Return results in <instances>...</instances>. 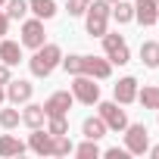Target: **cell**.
Wrapping results in <instances>:
<instances>
[{"label": "cell", "mask_w": 159, "mask_h": 159, "mask_svg": "<svg viewBox=\"0 0 159 159\" xmlns=\"http://www.w3.org/2000/svg\"><path fill=\"white\" fill-rule=\"evenodd\" d=\"M75 156H81V159H97V156H100L97 140H88V137H84V143H81V147H75Z\"/></svg>", "instance_id": "cell-27"}, {"label": "cell", "mask_w": 159, "mask_h": 159, "mask_svg": "<svg viewBox=\"0 0 159 159\" xmlns=\"http://www.w3.org/2000/svg\"><path fill=\"white\" fill-rule=\"evenodd\" d=\"M19 122H22V112H19V109H13V106H10V109H0V125H3L7 131L16 128Z\"/></svg>", "instance_id": "cell-26"}, {"label": "cell", "mask_w": 159, "mask_h": 159, "mask_svg": "<svg viewBox=\"0 0 159 159\" xmlns=\"http://www.w3.org/2000/svg\"><path fill=\"white\" fill-rule=\"evenodd\" d=\"M28 13H34L38 19H53L56 16V3L53 0H28Z\"/></svg>", "instance_id": "cell-19"}, {"label": "cell", "mask_w": 159, "mask_h": 159, "mask_svg": "<svg viewBox=\"0 0 159 159\" xmlns=\"http://www.w3.org/2000/svg\"><path fill=\"white\" fill-rule=\"evenodd\" d=\"M59 62H62V50H59L56 44H44V47H38L34 56L28 59V69H31L34 78H50Z\"/></svg>", "instance_id": "cell-1"}, {"label": "cell", "mask_w": 159, "mask_h": 159, "mask_svg": "<svg viewBox=\"0 0 159 159\" xmlns=\"http://www.w3.org/2000/svg\"><path fill=\"white\" fill-rule=\"evenodd\" d=\"M103 156H109V159H125V156H131V153H128L125 147H122V150H119V147H109V150H106Z\"/></svg>", "instance_id": "cell-30"}, {"label": "cell", "mask_w": 159, "mask_h": 159, "mask_svg": "<svg viewBox=\"0 0 159 159\" xmlns=\"http://www.w3.org/2000/svg\"><path fill=\"white\" fill-rule=\"evenodd\" d=\"M69 153H75V143L69 140V134L53 137V156H69Z\"/></svg>", "instance_id": "cell-25"}, {"label": "cell", "mask_w": 159, "mask_h": 159, "mask_svg": "<svg viewBox=\"0 0 159 159\" xmlns=\"http://www.w3.org/2000/svg\"><path fill=\"white\" fill-rule=\"evenodd\" d=\"M137 100L143 103V109H159V88H143V91H137Z\"/></svg>", "instance_id": "cell-24"}, {"label": "cell", "mask_w": 159, "mask_h": 159, "mask_svg": "<svg viewBox=\"0 0 159 159\" xmlns=\"http://www.w3.org/2000/svg\"><path fill=\"white\" fill-rule=\"evenodd\" d=\"M81 75H91V78H97V81H106V78L112 75V62L103 59V56H84Z\"/></svg>", "instance_id": "cell-10"}, {"label": "cell", "mask_w": 159, "mask_h": 159, "mask_svg": "<svg viewBox=\"0 0 159 159\" xmlns=\"http://www.w3.org/2000/svg\"><path fill=\"white\" fill-rule=\"evenodd\" d=\"M28 150V143H22L19 137H13V134H3L0 137V156L3 159H13V156H22Z\"/></svg>", "instance_id": "cell-17"}, {"label": "cell", "mask_w": 159, "mask_h": 159, "mask_svg": "<svg viewBox=\"0 0 159 159\" xmlns=\"http://www.w3.org/2000/svg\"><path fill=\"white\" fill-rule=\"evenodd\" d=\"M109 13H112V3H106V0H91L88 10H84V28L91 38H103L106 34V25H109Z\"/></svg>", "instance_id": "cell-2"}, {"label": "cell", "mask_w": 159, "mask_h": 159, "mask_svg": "<svg viewBox=\"0 0 159 159\" xmlns=\"http://www.w3.org/2000/svg\"><path fill=\"white\" fill-rule=\"evenodd\" d=\"M156 3H159V0H156Z\"/></svg>", "instance_id": "cell-37"}, {"label": "cell", "mask_w": 159, "mask_h": 159, "mask_svg": "<svg viewBox=\"0 0 159 159\" xmlns=\"http://www.w3.org/2000/svg\"><path fill=\"white\" fill-rule=\"evenodd\" d=\"M7 31H10V16H7L3 10H0V38H3Z\"/></svg>", "instance_id": "cell-31"}, {"label": "cell", "mask_w": 159, "mask_h": 159, "mask_svg": "<svg viewBox=\"0 0 159 159\" xmlns=\"http://www.w3.org/2000/svg\"><path fill=\"white\" fill-rule=\"evenodd\" d=\"M72 103H75L72 91H56V94H50V97L44 100V112H47V116H69Z\"/></svg>", "instance_id": "cell-8"}, {"label": "cell", "mask_w": 159, "mask_h": 159, "mask_svg": "<svg viewBox=\"0 0 159 159\" xmlns=\"http://www.w3.org/2000/svg\"><path fill=\"white\" fill-rule=\"evenodd\" d=\"M3 13L10 19H25L28 16V0H7L3 3Z\"/></svg>", "instance_id": "cell-21"}, {"label": "cell", "mask_w": 159, "mask_h": 159, "mask_svg": "<svg viewBox=\"0 0 159 159\" xmlns=\"http://www.w3.org/2000/svg\"><path fill=\"white\" fill-rule=\"evenodd\" d=\"M125 150L131 153V156H143L147 150H150V131H147V125H140V122H128V128H125Z\"/></svg>", "instance_id": "cell-5"}, {"label": "cell", "mask_w": 159, "mask_h": 159, "mask_svg": "<svg viewBox=\"0 0 159 159\" xmlns=\"http://www.w3.org/2000/svg\"><path fill=\"white\" fill-rule=\"evenodd\" d=\"M3 3H7V0H0V10H3Z\"/></svg>", "instance_id": "cell-34"}, {"label": "cell", "mask_w": 159, "mask_h": 159, "mask_svg": "<svg viewBox=\"0 0 159 159\" xmlns=\"http://www.w3.org/2000/svg\"><path fill=\"white\" fill-rule=\"evenodd\" d=\"M156 112H159V109H156Z\"/></svg>", "instance_id": "cell-38"}, {"label": "cell", "mask_w": 159, "mask_h": 159, "mask_svg": "<svg viewBox=\"0 0 159 159\" xmlns=\"http://www.w3.org/2000/svg\"><path fill=\"white\" fill-rule=\"evenodd\" d=\"M3 100H7V88L0 84V106H3Z\"/></svg>", "instance_id": "cell-33"}, {"label": "cell", "mask_w": 159, "mask_h": 159, "mask_svg": "<svg viewBox=\"0 0 159 159\" xmlns=\"http://www.w3.org/2000/svg\"><path fill=\"white\" fill-rule=\"evenodd\" d=\"M103 50H106V59H109L112 66L131 62V50H128V44H125V38H122L119 31H106V34H103Z\"/></svg>", "instance_id": "cell-4"}, {"label": "cell", "mask_w": 159, "mask_h": 159, "mask_svg": "<svg viewBox=\"0 0 159 159\" xmlns=\"http://www.w3.org/2000/svg\"><path fill=\"white\" fill-rule=\"evenodd\" d=\"M22 122L28 125V128H44V122H47V112H44V106L41 103H25V109H22Z\"/></svg>", "instance_id": "cell-14"}, {"label": "cell", "mask_w": 159, "mask_h": 159, "mask_svg": "<svg viewBox=\"0 0 159 159\" xmlns=\"http://www.w3.org/2000/svg\"><path fill=\"white\" fill-rule=\"evenodd\" d=\"M97 116L106 122L109 131H125L128 128V116H125V109H119V103H97Z\"/></svg>", "instance_id": "cell-7"}, {"label": "cell", "mask_w": 159, "mask_h": 159, "mask_svg": "<svg viewBox=\"0 0 159 159\" xmlns=\"http://www.w3.org/2000/svg\"><path fill=\"white\" fill-rule=\"evenodd\" d=\"M156 25H159V19H156Z\"/></svg>", "instance_id": "cell-36"}, {"label": "cell", "mask_w": 159, "mask_h": 159, "mask_svg": "<svg viewBox=\"0 0 159 159\" xmlns=\"http://www.w3.org/2000/svg\"><path fill=\"white\" fill-rule=\"evenodd\" d=\"M0 62H7L10 69L13 66H19L22 62V44H16V41H0Z\"/></svg>", "instance_id": "cell-16"}, {"label": "cell", "mask_w": 159, "mask_h": 159, "mask_svg": "<svg viewBox=\"0 0 159 159\" xmlns=\"http://www.w3.org/2000/svg\"><path fill=\"white\" fill-rule=\"evenodd\" d=\"M47 31H44V19H25L22 22V38H19V44L22 47H28V50H38V47H44L47 41Z\"/></svg>", "instance_id": "cell-6"}, {"label": "cell", "mask_w": 159, "mask_h": 159, "mask_svg": "<svg viewBox=\"0 0 159 159\" xmlns=\"http://www.w3.org/2000/svg\"><path fill=\"white\" fill-rule=\"evenodd\" d=\"M106 3H119V0H106Z\"/></svg>", "instance_id": "cell-35"}, {"label": "cell", "mask_w": 159, "mask_h": 159, "mask_svg": "<svg viewBox=\"0 0 159 159\" xmlns=\"http://www.w3.org/2000/svg\"><path fill=\"white\" fill-rule=\"evenodd\" d=\"M112 97H116V103H119V106L134 103V100H137V78H134V75L119 78V84L112 88Z\"/></svg>", "instance_id": "cell-9"}, {"label": "cell", "mask_w": 159, "mask_h": 159, "mask_svg": "<svg viewBox=\"0 0 159 159\" xmlns=\"http://www.w3.org/2000/svg\"><path fill=\"white\" fill-rule=\"evenodd\" d=\"M147 153H150V156H156V159H159V143H156V147H150V150H147Z\"/></svg>", "instance_id": "cell-32"}, {"label": "cell", "mask_w": 159, "mask_h": 159, "mask_svg": "<svg viewBox=\"0 0 159 159\" xmlns=\"http://www.w3.org/2000/svg\"><path fill=\"white\" fill-rule=\"evenodd\" d=\"M119 25H128L134 22V3H125V0H119V3H112V13H109Z\"/></svg>", "instance_id": "cell-20"}, {"label": "cell", "mask_w": 159, "mask_h": 159, "mask_svg": "<svg viewBox=\"0 0 159 159\" xmlns=\"http://www.w3.org/2000/svg\"><path fill=\"white\" fill-rule=\"evenodd\" d=\"M88 3H91V0H66V13L69 16H84Z\"/></svg>", "instance_id": "cell-28"}, {"label": "cell", "mask_w": 159, "mask_h": 159, "mask_svg": "<svg viewBox=\"0 0 159 159\" xmlns=\"http://www.w3.org/2000/svg\"><path fill=\"white\" fill-rule=\"evenodd\" d=\"M28 150L38 153V156H53V134L50 131H41V128H31Z\"/></svg>", "instance_id": "cell-12"}, {"label": "cell", "mask_w": 159, "mask_h": 159, "mask_svg": "<svg viewBox=\"0 0 159 159\" xmlns=\"http://www.w3.org/2000/svg\"><path fill=\"white\" fill-rule=\"evenodd\" d=\"M10 81H13V72H10V66H7V62H0V84L7 88Z\"/></svg>", "instance_id": "cell-29"}, {"label": "cell", "mask_w": 159, "mask_h": 159, "mask_svg": "<svg viewBox=\"0 0 159 159\" xmlns=\"http://www.w3.org/2000/svg\"><path fill=\"white\" fill-rule=\"evenodd\" d=\"M31 94H34V84H31V81H25V78H19V81H10V84H7V100H10L13 106L28 103V100H31Z\"/></svg>", "instance_id": "cell-11"}, {"label": "cell", "mask_w": 159, "mask_h": 159, "mask_svg": "<svg viewBox=\"0 0 159 159\" xmlns=\"http://www.w3.org/2000/svg\"><path fill=\"white\" fill-rule=\"evenodd\" d=\"M134 19H137L140 25H156V19H159V3H156V0H137V3H134Z\"/></svg>", "instance_id": "cell-13"}, {"label": "cell", "mask_w": 159, "mask_h": 159, "mask_svg": "<svg viewBox=\"0 0 159 159\" xmlns=\"http://www.w3.org/2000/svg\"><path fill=\"white\" fill-rule=\"evenodd\" d=\"M69 75H81V69H84V56L81 53H69V56H62V62H59Z\"/></svg>", "instance_id": "cell-22"}, {"label": "cell", "mask_w": 159, "mask_h": 159, "mask_svg": "<svg viewBox=\"0 0 159 159\" xmlns=\"http://www.w3.org/2000/svg\"><path fill=\"white\" fill-rule=\"evenodd\" d=\"M106 122L100 119V116H88L84 122H81V134L88 137V140H100V137H106Z\"/></svg>", "instance_id": "cell-15"}, {"label": "cell", "mask_w": 159, "mask_h": 159, "mask_svg": "<svg viewBox=\"0 0 159 159\" xmlns=\"http://www.w3.org/2000/svg\"><path fill=\"white\" fill-rule=\"evenodd\" d=\"M140 62L147 69H159V41H143L140 44Z\"/></svg>", "instance_id": "cell-18"}, {"label": "cell", "mask_w": 159, "mask_h": 159, "mask_svg": "<svg viewBox=\"0 0 159 159\" xmlns=\"http://www.w3.org/2000/svg\"><path fill=\"white\" fill-rule=\"evenodd\" d=\"M47 131H50L53 137L69 134V119H66V116H47Z\"/></svg>", "instance_id": "cell-23"}, {"label": "cell", "mask_w": 159, "mask_h": 159, "mask_svg": "<svg viewBox=\"0 0 159 159\" xmlns=\"http://www.w3.org/2000/svg\"><path fill=\"white\" fill-rule=\"evenodd\" d=\"M72 97L78 103H84V106L100 103V84H97V78H91V75H72Z\"/></svg>", "instance_id": "cell-3"}]
</instances>
